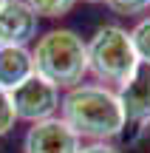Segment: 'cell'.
Returning a JSON list of instances; mask_svg holds the SVG:
<instances>
[{"instance_id": "obj_14", "label": "cell", "mask_w": 150, "mask_h": 153, "mask_svg": "<svg viewBox=\"0 0 150 153\" xmlns=\"http://www.w3.org/2000/svg\"><path fill=\"white\" fill-rule=\"evenodd\" d=\"M88 3H105V0H88Z\"/></svg>"}, {"instance_id": "obj_6", "label": "cell", "mask_w": 150, "mask_h": 153, "mask_svg": "<svg viewBox=\"0 0 150 153\" xmlns=\"http://www.w3.org/2000/svg\"><path fill=\"white\" fill-rule=\"evenodd\" d=\"M37 23L40 17L26 0H6L0 9V48L28 45L37 37Z\"/></svg>"}, {"instance_id": "obj_12", "label": "cell", "mask_w": 150, "mask_h": 153, "mask_svg": "<svg viewBox=\"0 0 150 153\" xmlns=\"http://www.w3.org/2000/svg\"><path fill=\"white\" fill-rule=\"evenodd\" d=\"M14 122H17V114H14V102H11V94L0 88V136H6V133L14 128Z\"/></svg>"}, {"instance_id": "obj_9", "label": "cell", "mask_w": 150, "mask_h": 153, "mask_svg": "<svg viewBox=\"0 0 150 153\" xmlns=\"http://www.w3.org/2000/svg\"><path fill=\"white\" fill-rule=\"evenodd\" d=\"M130 43H133L136 60L142 65H150V17H142L133 28H130Z\"/></svg>"}, {"instance_id": "obj_13", "label": "cell", "mask_w": 150, "mask_h": 153, "mask_svg": "<svg viewBox=\"0 0 150 153\" xmlns=\"http://www.w3.org/2000/svg\"><path fill=\"white\" fill-rule=\"evenodd\" d=\"M79 153H122L119 148H113L111 142H91L85 148H79Z\"/></svg>"}, {"instance_id": "obj_7", "label": "cell", "mask_w": 150, "mask_h": 153, "mask_svg": "<svg viewBox=\"0 0 150 153\" xmlns=\"http://www.w3.org/2000/svg\"><path fill=\"white\" fill-rule=\"evenodd\" d=\"M125 111V122L136 128H147L150 122V65H142L130 74L128 82H122L116 91Z\"/></svg>"}, {"instance_id": "obj_11", "label": "cell", "mask_w": 150, "mask_h": 153, "mask_svg": "<svg viewBox=\"0 0 150 153\" xmlns=\"http://www.w3.org/2000/svg\"><path fill=\"white\" fill-rule=\"evenodd\" d=\"M105 6L113 14H122V17H136L150 11V0H105Z\"/></svg>"}, {"instance_id": "obj_2", "label": "cell", "mask_w": 150, "mask_h": 153, "mask_svg": "<svg viewBox=\"0 0 150 153\" xmlns=\"http://www.w3.org/2000/svg\"><path fill=\"white\" fill-rule=\"evenodd\" d=\"M31 60L34 74H40L57 88L71 91L82 85L88 74V43L71 28H51L31 48Z\"/></svg>"}, {"instance_id": "obj_4", "label": "cell", "mask_w": 150, "mask_h": 153, "mask_svg": "<svg viewBox=\"0 0 150 153\" xmlns=\"http://www.w3.org/2000/svg\"><path fill=\"white\" fill-rule=\"evenodd\" d=\"M11 102H14L17 119L34 125V122L51 119V116L60 111L62 97H60V88L57 85H51L48 79L34 74V76H28L23 85H17L14 91H11Z\"/></svg>"}, {"instance_id": "obj_5", "label": "cell", "mask_w": 150, "mask_h": 153, "mask_svg": "<svg viewBox=\"0 0 150 153\" xmlns=\"http://www.w3.org/2000/svg\"><path fill=\"white\" fill-rule=\"evenodd\" d=\"M79 136L60 116L34 122L23 136V153H79Z\"/></svg>"}, {"instance_id": "obj_10", "label": "cell", "mask_w": 150, "mask_h": 153, "mask_svg": "<svg viewBox=\"0 0 150 153\" xmlns=\"http://www.w3.org/2000/svg\"><path fill=\"white\" fill-rule=\"evenodd\" d=\"M31 6V11L37 17H48V20H57V17H65L68 11L77 6V0H26Z\"/></svg>"}, {"instance_id": "obj_15", "label": "cell", "mask_w": 150, "mask_h": 153, "mask_svg": "<svg viewBox=\"0 0 150 153\" xmlns=\"http://www.w3.org/2000/svg\"><path fill=\"white\" fill-rule=\"evenodd\" d=\"M145 131H147V136H150V122H147V128H145Z\"/></svg>"}, {"instance_id": "obj_8", "label": "cell", "mask_w": 150, "mask_h": 153, "mask_svg": "<svg viewBox=\"0 0 150 153\" xmlns=\"http://www.w3.org/2000/svg\"><path fill=\"white\" fill-rule=\"evenodd\" d=\"M28 76H34V60H31V51L26 45L0 48V88L3 91L11 94Z\"/></svg>"}, {"instance_id": "obj_16", "label": "cell", "mask_w": 150, "mask_h": 153, "mask_svg": "<svg viewBox=\"0 0 150 153\" xmlns=\"http://www.w3.org/2000/svg\"><path fill=\"white\" fill-rule=\"evenodd\" d=\"M3 3H6V0H0V9H3Z\"/></svg>"}, {"instance_id": "obj_1", "label": "cell", "mask_w": 150, "mask_h": 153, "mask_svg": "<svg viewBox=\"0 0 150 153\" xmlns=\"http://www.w3.org/2000/svg\"><path fill=\"white\" fill-rule=\"evenodd\" d=\"M60 119L79 139H91V142H111L128 128L116 91L94 82H82L65 91L60 102Z\"/></svg>"}, {"instance_id": "obj_3", "label": "cell", "mask_w": 150, "mask_h": 153, "mask_svg": "<svg viewBox=\"0 0 150 153\" xmlns=\"http://www.w3.org/2000/svg\"><path fill=\"white\" fill-rule=\"evenodd\" d=\"M139 68L130 31L122 26H99L88 40V74L99 82L122 85Z\"/></svg>"}]
</instances>
